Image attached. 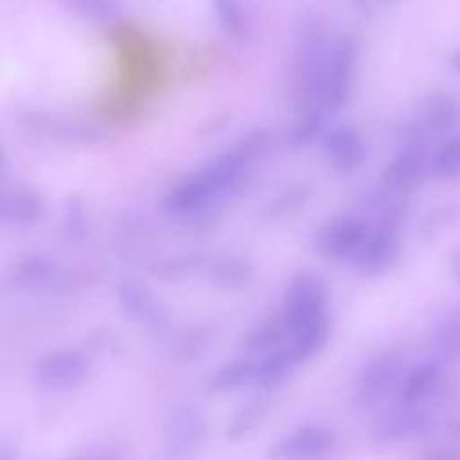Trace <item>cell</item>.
Masks as SVG:
<instances>
[{
    "label": "cell",
    "mask_w": 460,
    "mask_h": 460,
    "mask_svg": "<svg viewBox=\"0 0 460 460\" xmlns=\"http://www.w3.org/2000/svg\"><path fill=\"white\" fill-rule=\"evenodd\" d=\"M210 424L207 413L196 404L176 406L164 428V458L192 460L208 438Z\"/></svg>",
    "instance_id": "obj_1"
},
{
    "label": "cell",
    "mask_w": 460,
    "mask_h": 460,
    "mask_svg": "<svg viewBox=\"0 0 460 460\" xmlns=\"http://www.w3.org/2000/svg\"><path fill=\"white\" fill-rule=\"evenodd\" d=\"M92 370L90 358L70 347L52 349L41 354L34 363V379L40 386L52 390H66L79 386Z\"/></svg>",
    "instance_id": "obj_2"
},
{
    "label": "cell",
    "mask_w": 460,
    "mask_h": 460,
    "mask_svg": "<svg viewBox=\"0 0 460 460\" xmlns=\"http://www.w3.org/2000/svg\"><path fill=\"white\" fill-rule=\"evenodd\" d=\"M338 444L336 431L323 424H304L286 431L270 447L271 460H314Z\"/></svg>",
    "instance_id": "obj_3"
},
{
    "label": "cell",
    "mask_w": 460,
    "mask_h": 460,
    "mask_svg": "<svg viewBox=\"0 0 460 460\" xmlns=\"http://www.w3.org/2000/svg\"><path fill=\"white\" fill-rule=\"evenodd\" d=\"M282 316L289 332L327 316L325 289L322 282L311 275L296 277L288 289Z\"/></svg>",
    "instance_id": "obj_4"
},
{
    "label": "cell",
    "mask_w": 460,
    "mask_h": 460,
    "mask_svg": "<svg viewBox=\"0 0 460 460\" xmlns=\"http://www.w3.org/2000/svg\"><path fill=\"white\" fill-rule=\"evenodd\" d=\"M402 372V358L394 352H383L372 358L358 374L354 385L356 401L363 406H372L381 401L395 385Z\"/></svg>",
    "instance_id": "obj_5"
},
{
    "label": "cell",
    "mask_w": 460,
    "mask_h": 460,
    "mask_svg": "<svg viewBox=\"0 0 460 460\" xmlns=\"http://www.w3.org/2000/svg\"><path fill=\"white\" fill-rule=\"evenodd\" d=\"M119 302L124 313L138 323L146 332L153 336H162L169 331V318L164 307L155 300V296L135 282H126L119 288Z\"/></svg>",
    "instance_id": "obj_6"
},
{
    "label": "cell",
    "mask_w": 460,
    "mask_h": 460,
    "mask_svg": "<svg viewBox=\"0 0 460 460\" xmlns=\"http://www.w3.org/2000/svg\"><path fill=\"white\" fill-rule=\"evenodd\" d=\"M429 417L417 410H401L381 419L370 431V440L376 446H392L402 440L426 433Z\"/></svg>",
    "instance_id": "obj_7"
},
{
    "label": "cell",
    "mask_w": 460,
    "mask_h": 460,
    "mask_svg": "<svg viewBox=\"0 0 460 460\" xmlns=\"http://www.w3.org/2000/svg\"><path fill=\"white\" fill-rule=\"evenodd\" d=\"M395 252H397V232H395V217H392L379 230H376L372 237L363 241L356 255L358 268L367 273L385 271L394 262Z\"/></svg>",
    "instance_id": "obj_8"
},
{
    "label": "cell",
    "mask_w": 460,
    "mask_h": 460,
    "mask_svg": "<svg viewBox=\"0 0 460 460\" xmlns=\"http://www.w3.org/2000/svg\"><path fill=\"white\" fill-rule=\"evenodd\" d=\"M426 172V153L420 144H413L404 149L386 169L385 181L394 190H411L415 189Z\"/></svg>",
    "instance_id": "obj_9"
},
{
    "label": "cell",
    "mask_w": 460,
    "mask_h": 460,
    "mask_svg": "<svg viewBox=\"0 0 460 460\" xmlns=\"http://www.w3.org/2000/svg\"><path fill=\"white\" fill-rule=\"evenodd\" d=\"M329 336H331V322L327 314L316 322H311L307 325H302L291 331L286 345L293 354V358L298 361V365H302L323 350V347L329 341Z\"/></svg>",
    "instance_id": "obj_10"
},
{
    "label": "cell",
    "mask_w": 460,
    "mask_h": 460,
    "mask_svg": "<svg viewBox=\"0 0 460 460\" xmlns=\"http://www.w3.org/2000/svg\"><path fill=\"white\" fill-rule=\"evenodd\" d=\"M298 367V361L289 352L288 345H282L268 354L257 358L253 381L262 390H271L280 386Z\"/></svg>",
    "instance_id": "obj_11"
},
{
    "label": "cell",
    "mask_w": 460,
    "mask_h": 460,
    "mask_svg": "<svg viewBox=\"0 0 460 460\" xmlns=\"http://www.w3.org/2000/svg\"><path fill=\"white\" fill-rule=\"evenodd\" d=\"M257 359L250 354L237 356L226 363H223L219 368H216L208 381H207V392L208 394H230L239 390L243 385L253 381Z\"/></svg>",
    "instance_id": "obj_12"
},
{
    "label": "cell",
    "mask_w": 460,
    "mask_h": 460,
    "mask_svg": "<svg viewBox=\"0 0 460 460\" xmlns=\"http://www.w3.org/2000/svg\"><path fill=\"white\" fill-rule=\"evenodd\" d=\"M289 338V329L284 316L268 318L252 327L243 338V349L250 354H268L282 345H286Z\"/></svg>",
    "instance_id": "obj_13"
},
{
    "label": "cell",
    "mask_w": 460,
    "mask_h": 460,
    "mask_svg": "<svg viewBox=\"0 0 460 460\" xmlns=\"http://www.w3.org/2000/svg\"><path fill=\"white\" fill-rule=\"evenodd\" d=\"M422 117L426 126L435 133H447L458 120V108L447 92H433L424 99Z\"/></svg>",
    "instance_id": "obj_14"
},
{
    "label": "cell",
    "mask_w": 460,
    "mask_h": 460,
    "mask_svg": "<svg viewBox=\"0 0 460 460\" xmlns=\"http://www.w3.org/2000/svg\"><path fill=\"white\" fill-rule=\"evenodd\" d=\"M440 374V368L437 363L428 361V363H420L415 368H411L401 388H399V399L404 404H411L417 402L419 399H422L437 383Z\"/></svg>",
    "instance_id": "obj_15"
},
{
    "label": "cell",
    "mask_w": 460,
    "mask_h": 460,
    "mask_svg": "<svg viewBox=\"0 0 460 460\" xmlns=\"http://www.w3.org/2000/svg\"><path fill=\"white\" fill-rule=\"evenodd\" d=\"M214 341V332L205 327H194L185 329L172 343L171 356L176 358V361L190 363L196 361L199 356H203Z\"/></svg>",
    "instance_id": "obj_16"
},
{
    "label": "cell",
    "mask_w": 460,
    "mask_h": 460,
    "mask_svg": "<svg viewBox=\"0 0 460 460\" xmlns=\"http://www.w3.org/2000/svg\"><path fill=\"white\" fill-rule=\"evenodd\" d=\"M266 410V401L264 399H250L243 402L228 419L225 426V437L226 440H239L246 437L257 422L262 419Z\"/></svg>",
    "instance_id": "obj_17"
},
{
    "label": "cell",
    "mask_w": 460,
    "mask_h": 460,
    "mask_svg": "<svg viewBox=\"0 0 460 460\" xmlns=\"http://www.w3.org/2000/svg\"><path fill=\"white\" fill-rule=\"evenodd\" d=\"M429 171L440 180L460 178V135L446 140L429 162Z\"/></svg>",
    "instance_id": "obj_18"
},
{
    "label": "cell",
    "mask_w": 460,
    "mask_h": 460,
    "mask_svg": "<svg viewBox=\"0 0 460 460\" xmlns=\"http://www.w3.org/2000/svg\"><path fill=\"white\" fill-rule=\"evenodd\" d=\"M435 349L446 359L460 358V309L449 313L435 332Z\"/></svg>",
    "instance_id": "obj_19"
},
{
    "label": "cell",
    "mask_w": 460,
    "mask_h": 460,
    "mask_svg": "<svg viewBox=\"0 0 460 460\" xmlns=\"http://www.w3.org/2000/svg\"><path fill=\"white\" fill-rule=\"evenodd\" d=\"M458 219H460V203H447L444 207H437L422 219V225H420L422 239L426 241L435 239L442 230L449 228Z\"/></svg>",
    "instance_id": "obj_20"
},
{
    "label": "cell",
    "mask_w": 460,
    "mask_h": 460,
    "mask_svg": "<svg viewBox=\"0 0 460 460\" xmlns=\"http://www.w3.org/2000/svg\"><path fill=\"white\" fill-rule=\"evenodd\" d=\"M72 460H126V451L117 444H97L83 449Z\"/></svg>",
    "instance_id": "obj_21"
},
{
    "label": "cell",
    "mask_w": 460,
    "mask_h": 460,
    "mask_svg": "<svg viewBox=\"0 0 460 460\" xmlns=\"http://www.w3.org/2000/svg\"><path fill=\"white\" fill-rule=\"evenodd\" d=\"M451 271H453L456 282L460 284V246L451 253Z\"/></svg>",
    "instance_id": "obj_22"
},
{
    "label": "cell",
    "mask_w": 460,
    "mask_h": 460,
    "mask_svg": "<svg viewBox=\"0 0 460 460\" xmlns=\"http://www.w3.org/2000/svg\"><path fill=\"white\" fill-rule=\"evenodd\" d=\"M449 65L453 66V70L460 72V50H456V52H453V54L449 56Z\"/></svg>",
    "instance_id": "obj_23"
}]
</instances>
